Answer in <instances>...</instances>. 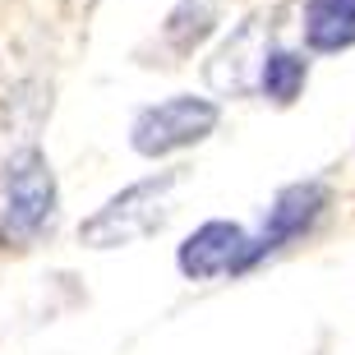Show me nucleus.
Returning a JSON list of instances; mask_svg holds the SVG:
<instances>
[{
    "instance_id": "obj_1",
    "label": "nucleus",
    "mask_w": 355,
    "mask_h": 355,
    "mask_svg": "<svg viewBox=\"0 0 355 355\" xmlns=\"http://www.w3.org/2000/svg\"><path fill=\"white\" fill-rule=\"evenodd\" d=\"M55 226V175L42 148H19L0 166V245L28 250Z\"/></svg>"
},
{
    "instance_id": "obj_2",
    "label": "nucleus",
    "mask_w": 355,
    "mask_h": 355,
    "mask_svg": "<svg viewBox=\"0 0 355 355\" xmlns=\"http://www.w3.org/2000/svg\"><path fill=\"white\" fill-rule=\"evenodd\" d=\"M180 184H184V166H171V171H157L148 180L130 184L125 194L106 198L102 208L79 226V240L88 250H120V245L153 236L171 217V194Z\"/></svg>"
},
{
    "instance_id": "obj_3",
    "label": "nucleus",
    "mask_w": 355,
    "mask_h": 355,
    "mask_svg": "<svg viewBox=\"0 0 355 355\" xmlns=\"http://www.w3.org/2000/svg\"><path fill=\"white\" fill-rule=\"evenodd\" d=\"M217 102L208 97H166L157 106H144L139 116H134V130H130V144L134 153H144V157H166L175 148H189V144H203L212 130H217Z\"/></svg>"
},
{
    "instance_id": "obj_4",
    "label": "nucleus",
    "mask_w": 355,
    "mask_h": 355,
    "mask_svg": "<svg viewBox=\"0 0 355 355\" xmlns=\"http://www.w3.org/2000/svg\"><path fill=\"white\" fill-rule=\"evenodd\" d=\"M332 203V189L323 180H300V184H286L282 194L272 198V208H268L263 226L250 236V245H245V259H240V272L254 263H263L268 254L286 250L291 240H300L309 226L328 212Z\"/></svg>"
},
{
    "instance_id": "obj_5",
    "label": "nucleus",
    "mask_w": 355,
    "mask_h": 355,
    "mask_svg": "<svg viewBox=\"0 0 355 355\" xmlns=\"http://www.w3.org/2000/svg\"><path fill=\"white\" fill-rule=\"evenodd\" d=\"M245 245H250V231H245V226H236V222H203L194 236H184L175 263H180L184 277H194V282L226 277V272H240Z\"/></svg>"
},
{
    "instance_id": "obj_6",
    "label": "nucleus",
    "mask_w": 355,
    "mask_h": 355,
    "mask_svg": "<svg viewBox=\"0 0 355 355\" xmlns=\"http://www.w3.org/2000/svg\"><path fill=\"white\" fill-rule=\"evenodd\" d=\"M263 60H268V42H263V24L250 19V24L240 28L236 37L222 46V55L208 65V83L226 97H236V92L254 88L259 74H263Z\"/></svg>"
},
{
    "instance_id": "obj_7",
    "label": "nucleus",
    "mask_w": 355,
    "mask_h": 355,
    "mask_svg": "<svg viewBox=\"0 0 355 355\" xmlns=\"http://www.w3.org/2000/svg\"><path fill=\"white\" fill-rule=\"evenodd\" d=\"M300 28L309 51H346L355 46V0H309Z\"/></svg>"
},
{
    "instance_id": "obj_8",
    "label": "nucleus",
    "mask_w": 355,
    "mask_h": 355,
    "mask_svg": "<svg viewBox=\"0 0 355 355\" xmlns=\"http://www.w3.org/2000/svg\"><path fill=\"white\" fill-rule=\"evenodd\" d=\"M304 79H309V60H304L300 51H286V46H277V51H268L263 60V74H259V92H263L268 102L286 106L300 97Z\"/></svg>"
},
{
    "instance_id": "obj_9",
    "label": "nucleus",
    "mask_w": 355,
    "mask_h": 355,
    "mask_svg": "<svg viewBox=\"0 0 355 355\" xmlns=\"http://www.w3.org/2000/svg\"><path fill=\"white\" fill-rule=\"evenodd\" d=\"M217 10H222V0H180L171 10V19H166V46H171L175 55L194 51L198 42L212 33V24H217Z\"/></svg>"
}]
</instances>
